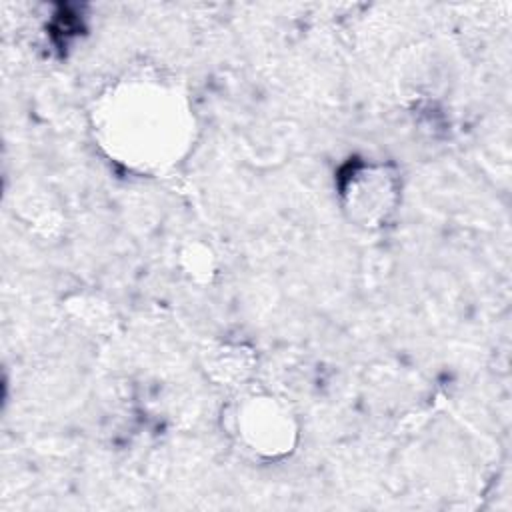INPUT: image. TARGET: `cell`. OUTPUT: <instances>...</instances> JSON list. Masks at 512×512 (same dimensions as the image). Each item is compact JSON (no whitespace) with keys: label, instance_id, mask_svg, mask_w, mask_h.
I'll use <instances>...</instances> for the list:
<instances>
[{"label":"cell","instance_id":"cell-2","mask_svg":"<svg viewBox=\"0 0 512 512\" xmlns=\"http://www.w3.org/2000/svg\"><path fill=\"white\" fill-rule=\"evenodd\" d=\"M230 432L254 456L278 460L298 440V424L290 408L266 392L242 394L230 408Z\"/></svg>","mask_w":512,"mask_h":512},{"label":"cell","instance_id":"cell-3","mask_svg":"<svg viewBox=\"0 0 512 512\" xmlns=\"http://www.w3.org/2000/svg\"><path fill=\"white\" fill-rule=\"evenodd\" d=\"M340 196L348 216L362 226H380L396 208L398 178L378 162L350 164L340 180Z\"/></svg>","mask_w":512,"mask_h":512},{"label":"cell","instance_id":"cell-1","mask_svg":"<svg viewBox=\"0 0 512 512\" xmlns=\"http://www.w3.org/2000/svg\"><path fill=\"white\" fill-rule=\"evenodd\" d=\"M94 132L116 162L138 172H162L188 152L194 116L174 84L132 76L98 98Z\"/></svg>","mask_w":512,"mask_h":512}]
</instances>
